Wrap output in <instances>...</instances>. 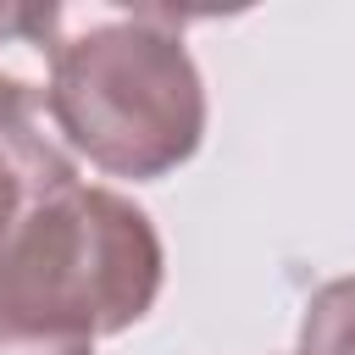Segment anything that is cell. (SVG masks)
Masks as SVG:
<instances>
[{
    "mask_svg": "<svg viewBox=\"0 0 355 355\" xmlns=\"http://www.w3.org/2000/svg\"><path fill=\"white\" fill-rule=\"evenodd\" d=\"M166 6H44V111L72 155L111 178H166L205 139V78Z\"/></svg>",
    "mask_w": 355,
    "mask_h": 355,
    "instance_id": "cell-1",
    "label": "cell"
},
{
    "mask_svg": "<svg viewBox=\"0 0 355 355\" xmlns=\"http://www.w3.org/2000/svg\"><path fill=\"white\" fill-rule=\"evenodd\" d=\"M166 277L161 233L116 189L72 183L28 216L0 261V316L72 338L128 333L150 316Z\"/></svg>",
    "mask_w": 355,
    "mask_h": 355,
    "instance_id": "cell-2",
    "label": "cell"
},
{
    "mask_svg": "<svg viewBox=\"0 0 355 355\" xmlns=\"http://www.w3.org/2000/svg\"><path fill=\"white\" fill-rule=\"evenodd\" d=\"M72 183L78 161L44 111V89L17 72H0V261L28 227V216Z\"/></svg>",
    "mask_w": 355,
    "mask_h": 355,
    "instance_id": "cell-3",
    "label": "cell"
},
{
    "mask_svg": "<svg viewBox=\"0 0 355 355\" xmlns=\"http://www.w3.org/2000/svg\"><path fill=\"white\" fill-rule=\"evenodd\" d=\"M300 355H355V277H333L305 300Z\"/></svg>",
    "mask_w": 355,
    "mask_h": 355,
    "instance_id": "cell-4",
    "label": "cell"
},
{
    "mask_svg": "<svg viewBox=\"0 0 355 355\" xmlns=\"http://www.w3.org/2000/svg\"><path fill=\"white\" fill-rule=\"evenodd\" d=\"M0 355H94V344L89 338H72V333L22 327V322L0 316Z\"/></svg>",
    "mask_w": 355,
    "mask_h": 355,
    "instance_id": "cell-5",
    "label": "cell"
},
{
    "mask_svg": "<svg viewBox=\"0 0 355 355\" xmlns=\"http://www.w3.org/2000/svg\"><path fill=\"white\" fill-rule=\"evenodd\" d=\"M39 33H44V6H0V39L39 44Z\"/></svg>",
    "mask_w": 355,
    "mask_h": 355,
    "instance_id": "cell-6",
    "label": "cell"
}]
</instances>
